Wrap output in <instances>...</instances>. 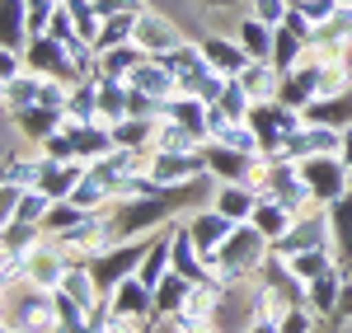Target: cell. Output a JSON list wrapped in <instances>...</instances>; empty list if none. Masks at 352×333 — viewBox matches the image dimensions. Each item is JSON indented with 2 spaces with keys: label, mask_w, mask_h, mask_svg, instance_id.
<instances>
[{
  "label": "cell",
  "mask_w": 352,
  "mask_h": 333,
  "mask_svg": "<svg viewBox=\"0 0 352 333\" xmlns=\"http://www.w3.org/2000/svg\"><path fill=\"white\" fill-rule=\"evenodd\" d=\"M268 258H272V240L254 221H240L230 230V240L217 249L212 268H217V282H235V277H258Z\"/></svg>",
  "instance_id": "1"
},
{
  "label": "cell",
  "mask_w": 352,
  "mask_h": 333,
  "mask_svg": "<svg viewBox=\"0 0 352 333\" xmlns=\"http://www.w3.org/2000/svg\"><path fill=\"white\" fill-rule=\"evenodd\" d=\"M5 324L24 333H56L61 314H56V291H43L33 282L5 286Z\"/></svg>",
  "instance_id": "2"
},
{
  "label": "cell",
  "mask_w": 352,
  "mask_h": 333,
  "mask_svg": "<svg viewBox=\"0 0 352 333\" xmlns=\"http://www.w3.org/2000/svg\"><path fill=\"white\" fill-rule=\"evenodd\" d=\"M151 240H155V235L118 240V244H109L104 253H94V258H89V268H94V277H99V286H104V296H109L118 282L136 277V268H141V263H146V253H151Z\"/></svg>",
  "instance_id": "3"
},
{
  "label": "cell",
  "mask_w": 352,
  "mask_h": 333,
  "mask_svg": "<svg viewBox=\"0 0 352 333\" xmlns=\"http://www.w3.org/2000/svg\"><path fill=\"white\" fill-rule=\"evenodd\" d=\"M192 33L184 28V19L179 14H169V10H160V5H146L141 14H136V33L132 43H141L151 56H169L174 47H184Z\"/></svg>",
  "instance_id": "4"
},
{
  "label": "cell",
  "mask_w": 352,
  "mask_h": 333,
  "mask_svg": "<svg viewBox=\"0 0 352 333\" xmlns=\"http://www.w3.org/2000/svg\"><path fill=\"white\" fill-rule=\"evenodd\" d=\"M249 127L263 141V155H277L282 141L305 127V113L292 108V104H282V99H268V104H254V108H249Z\"/></svg>",
  "instance_id": "5"
},
{
  "label": "cell",
  "mask_w": 352,
  "mask_h": 333,
  "mask_svg": "<svg viewBox=\"0 0 352 333\" xmlns=\"http://www.w3.org/2000/svg\"><path fill=\"white\" fill-rule=\"evenodd\" d=\"M300 174H305V188L320 207L338 202L352 188V169L343 165V155H310V160H300Z\"/></svg>",
  "instance_id": "6"
},
{
  "label": "cell",
  "mask_w": 352,
  "mask_h": 333,
  "mask_svg": "<svg viewBox=\"0 0 352 333\" xmlns=\"http://www.w3.org/2000/svg\"><path fill=\"white\" fill-rule=\"evenodd\" d=\"M212 174L207 169V150H151V179L160 183L164 193L169 188H184L192 179Z\"/></svg>",
  "instance_id": "7"
},
{
  "label": "cell",
  "mask_w": 352,
  "mask_h": 333,
  "mask_svg": "<svg viewBox=\"0 0 352 333\" xmlns=\"http://www.w3.org/2000/svg\"><path fill=\"white\" fill-rule=\"evenodd\" d=\"M272 249L282 253V258H292L300 249H333V230H329V211L324 207H310V211H300L292 230L272 244Z\"/></svg>",
  "instance_id": "8"
},
{
  "label": "cell",
  "mask_w": 352,
  "mask_h": 333,
  "mask_svg": "<svg viewBox=\"0 0 352 333\" xmlns=\"http://www.w3.org/2000/svg\"><path fill=\"white\" fill-rule=\"evenodd\" d=\"M28 71H38V76H56V80H80V71H76V61H71V52H66V43L61 38H52V33H38L33 43H28Z\"/></svg>",
  "instance_id": "9"
},
{
  "label": "cell",
  "mask_w": 352,
  "mask_h": 333,
  "mask_svg": "<svg viewBox=\"0 0 352 333\" xmlns=\"http://www.w3.org/2000/svg\"><path fill=\"white\" fill-rule=\"evenodd\" d=\"M343 150V132L338 127H324V122H305L300 132L282 141V150L277 155H287V160H310V155H338Z\"/></svg>",
  "instance_id": "10"
},
{
  "label": "cell",
  "mask_w": 352,
  "mask_h": 333,
  "mask_svg": "<svg viewBox=\"0 0 352 333\" xmlns=\"http://www.w3.org/2000/svg\"><path fill=\"white\" fill-rule=\"evenodd\" d=\"M197 47H202L207 61H212L217 71H226V76H240L244 66L254 61V56L240 47V38H235V33H226V28H202V33H197Z\"/></svg>",
  "instance_id": "11"
},
{
  "label": "cell",
  "mask_w": 352,
  "mask_h": 333,
  "mask_svg": "<svg viewBox=\"0 0 352 333\" xmlns=\"http://www.w3.org/2000/svg\"><path fill=\"white\" fill-rule=\"evenodd\" d=\"M184 221H188V235L197 240V249L207 253V263H217V249L230 240V230L240 225V221H230L226 211H217V207H202V211H192Z\"/></svg>",
  "instance_id": "12"
},
{
  "label": "cell",
  "mask_w": 352,
  "mask_h": 333,
  "mask_svg": "<svg viewBox=\"0 0 352 333\" xmlns=\"http://www.w3.org/2000/svg\"><path fill=\"white\" fill-rule=\"evenodd\" d=\"M56 291H61V296H71V301H76L89 319L109 306V296H104V286H99V277H94V268H89V263H71Z\"/></svg>",
  "instance_id": "13"
},
{
  "label": "cell",
  "mask_w": 352,
  "mask_h": 333,
  "mask_svg": "<svg viewBox=\"0 0 352 333\" xmlns=\"http://www.w3.org/2000/svg\"><path fill=\"white\" fill-rule=\"evenodd\" d=\"M127 84H132V89H141V94H151V99H160V104H169V99L179 94V76L164 66L160 56H146L132 76H127Z\"/></svg>",
  "instance_id": "14"
},
{
  "label": "cell",
  "mask_w": 352,
  "mask_h": 333,
  "mask_svg": "<svg viewBox=\"0 0 352 333\" xmlns=\"http://www.w3.org/2000/svg\"><path fill=\"white\" fill-rule=\"evenodd\" d=\"M66 268H71V258L56 249V240L47 235V240L33 249V258H28V282H33V286H43V291H56L61 277H66Z\"/></svg>",
  "instance_id": "15"
},
{
  "label": "cell",
  "mask_w": 352,
  "mask_h": 333,
  "mask_svg": "<svg viewBox=\"0 0 352 333\" xmlns=\"http://www.w3.org/2000/svg\"><path fill=\"white\" fill-rule=\"evenodd\" d=\"M254 160H258V155H244V150L226 146V141H207V169L217 174L221 183H249Z\"/></svg>",
  "instance_id": "16"
},
{
  "label": "cell",
  "mask_w": 352,
  "mask_h": 333,
  "mask_svg": "<svg viewBox=\"0 0 352 333\" xmlns=\"http://www.w3.org/2000/svg\"><path fill=\"white\" fill-rule=\"evenodd\" d=\"M33 43V19H28V0H0V47L28 52Z\"/></svg>",
  "instance_id": "17"
},
{
  "label": "cell",
  "mask_w": 352,
  "mask_h": 333,
  "mask_svg": "<svg viewBox=\"0 0 352 333\" xmlns=\"http://www.w3.org/2000/svg\"><path fill=\"white\" fill-rule=\"evenodd\" d=\"M5 117H10V122L19 127V137H24L28 146H33V150H38V146H43V141H47V137L56 132V127L66 122V117H61V108H47V104H33V108L5 113Z\"/></svg>",
  "instance_id": "18"
},
{
  "label": "cell",
  "mask_w": 352,
  "mask_h": 333,
  "mask_svg": "<svg viewBox=\"0 0 352 333\" xmlns=\"http://www.w3.org/2000/svg\"><path fill=\"white\" fill-rule=\"evenodd\" d=\"M109 306L118 314H136V319H155V291L146 286L141 277H127L109 291Z\"/></svg>",
  "instance_id": "19"
},
{
  "label": "cell",
  "mask_w": 352,
  "mask_h": 333,
  "mask_svg": "<svg viewBox=\"0 0 352 333\" xmlns=\"http://www.w3.org/2000/svg\"><path fill=\"white\" fill-rule=\"evenodd\" d=\"M61 127H66V122H61ZM66 132L76 137V155H80L85 165H94V160H104V155L118 150L109 122H80V127H66Z\"/></svg>",
  "instance_id": "20"
},
{
  "label": "cell",
  "mask_w": 352,
  "mask_h": 333,
  "mask_svg": "<svg viewBox=\"0 0 352 333\" xmlns=\"http://www.w3.org/2000/svg\"><path fill=\"white\" fill-rule=\"evenodd\" d=\"M230 33L240 38V47H244L249 56H254V61H272V43H277V28L263 24L258 14H240Z\"/></svg>",
  "instance_id": "21"
},
{
  "label": "cell",
  "mask_w": 352,
  "mask_h": 333,
  "mask_svg": "<svg viewBox=\"0 0 352 333\" xmlns=\"http://www.w3.org/2000/svg\"><path fill=\"white\" fill-rule=\"evenodd\" d=\"M66 127H80V122H99V76H85L71 84V99H66Z\"/></svg>",
  "instance_id": "22"
},
{
  "label": "cell",
  "mask_w": 352,
  "mask_h": 333,
  "mask_svg": "<svg viewBox=\"0 0 352 333\" xmlns=\"http://www.w3.org/2000/svg\"><path fill=\"white\" fill-rule=\"evenodd\" d=\"M235 80L249 89V99L254 104H268V99H282V71L272 66V61H249Z\"/></svg>",
  "instance_id": "23"
},
{
  "label": "cell",
  "mask_w": 352,
  "mask_h": 333,
  "mask_svg": "<svg viewBox=\"0 0 352 333\" xmlns=\"http://www.w3.org/2000/svg\"><path fill=\"white\" fill-rule=\"evenodd\" d=\"M329 230H333V249H338V263L343 273H352V188L338 202H329Z\"/></svg>",
  "instance_id": "24"
},
{
  "label": "cell",
  "mask_w": 352,
  "mask_h": 333,
  "mask_svg": "<svg viewBox=\"0 0 352 333\" xmlns=\"http://www.w3.org/2000/svg\"><path fill=\"white\" fill-rule=\"evenodd\" d=\"M343 268H333V273H324V277H315L310 286H305V306L315 310L320 319H333L338 314V296H343Z\"/></svg>",
  "instance_id": "25"
},
{
  "label": "cell",
  "mask_w": 352,
  "mask_h": 333,
  "mask_svg": "<svg viewBox=\"0 0 352 333\" xmlns=\"http://www.w3.org/2000/svg\"><path fill=\"white\" fill-rule=\"evenodd\" d=\"M258 197H263V193H258L254 183H221L217 197H212V207L226 211L230 221H249V216H254V207H258Z\"/></svg>",
  "instance_id": "26"
},
{
  "label": "cell",
  "mask_w": 352,
  "mask_h": 333,
  "mask_svg": "<svg viewBox=\"0 0 352 333\" xmlns=\"http://www.w3.org/2000/svg\"><path fill=\"white\" fill-rule=\"evenodd\" d=\"M155 132H160V117H122L113 122V141L118 150H155Z\"/></svg>",
  "instance_id": "27"
},
{
  "label": "cell",
  "mask_w": 352,
  "mask_h": 333,
  "mask_svg": "<svg viewBox=\"0 0 352 333\" xmlns=\"http://www.w3.org/2000/svg\"><path fill=\"white\" fill-rule=\"evenodd\" d=\"M155 150H207V137L188 127V122H179V117H160V132H155Z\"/></svg>",
  "instance_id": "28"
},
{
  "label": "cell",
  "mask_w": 352,
  "mask_h": 333,
  "mask_svg": "<svg viewBox=\"0 0 352 333\" xmlns=\"http://www.w3.org/2000/svg\"><path fill=\"white\" fill-rule=\"evenodd\" d=\"M47 240V230L33 221H5L0 230V253H19V258H33V249Z\"/></svg>",
  "instance_id": "29"
},
{
  "label": "cell",
  "mask_w": 352,
  "mask_h": 333,
  "mask_svg": "<svg viewBox=\"0 0 352 333\" xmlns=\"http://www.w3.org/2000/svg\"><path fill=\"white\" fill-rule=\"evenodd\" d=\"M146 47L141 43H118V47H109V52H99V76H113V80H127L136 66L146 61Z\"/></svg>",
  "instance_id": "30"
},
{
  "label": "cell",
  "mask_w": 352,
  "mask_h": 333,
  "mask_svg": "<svg viewBox=\"0 0 352 333\" xmlns=\"http://www.w3.org/2000/svg\"><path fill=\"white\" fill-rule=\"evenodd\" d=\"M192 286H197L192 277H184V273H169V277L155 286V319H169V314H179V310L188 306Z\"/></svg>",
  "instance_id": "31"
},
{
  "label": "cell",
  "mask_w": 352,
  "mask_h": 333,
  "mask_svg": "<svg viewBox=\"0 0 352 333\" xmlns=\"http://www.w3.org/2000/svg\"><path fill=\"white\" fill-rule=\"evenodd\" d=\"M249 221H254V225H258V230H263V235L272 240V244H277V240H282V235L292 230L296 211H287V207H282L277 197H258V207H254V216H249Z\"/></svg>",
  "instance_id": "32"
},
{
  "label": "cell",
  "mask_w": 352,
  "mask_h": 333,
  "mask_svg": "<svg viewBox=\"0 0 352 333\" xmlns=\"http://www.w3.org/2000/svg\"><path fill=\"white\" fill-rule=\"evenodd\" d=\"M287 263H292V273H296L305 286L315 277H324V273H333V268H343V263H338V249H300V253H292Z\"/></svg>",
  "instance_id": "33"
},
{
  "label": "cell",
  "mask_w": 352,
  "mask_h": 333,
  "mask_svg": "<svg viewBox=\"0 0 352 333\" xmlns=\"http://www.w3.org/2000/svg\"><path fill=\"white\" fill-rule=\"evenodd\" d=\"M305 52H310V43L300 38V33H292L287 24H277V43H272V66L287 76V71H296L300 61H305Z\"/></svg>",
  "instance_id": "34"
},
{
  "label": "cell",
  "mask_w": 352,
  "mask_h": 333,
  "mask_svg": "<svg viewBox=\"0 0 352 333\" xmlns=\"http://www.w3.org/2000/svg\"><path fill=\"white\" fill-rule=\"evenodd\" d=\"M38 84H43V76H38V71H24L19 80H5V84H0V99H5V113L33 108V104H38Z\"/></svg>",
  "instance_id": "35"
},
{
  "label": "cell",
  "mask_w": 352,
  "mask_h": 333,
  "mask_svg": "<svg viewBox=\"0 0 352 333\" xmlns=\"http://www.w3.org/2000/svg\"><path fill=\"white\" fill-rule=\"evenodd\" d=\"M43 165H47V160H43V150H24L19 160H10V165H5V179H10V183H19V188H38V183H43Z\"/></svg>",
  "instance_id": "36"
},
{
  "label": "cell",
  "mask_w": 352,
  "mask_h": 333,
  "mask_svg": "<svg viewBox=\"0 0 352 333\" xmlns=\"http://www.w3.org/2000/svg\"><path fill=\"white\" fill-rule=\"evenodd\" d=\"M132 33H136V14H113V19L99 24L94 47H99V52H109V47H118V43H132Z\"/></svg>",
  "instance_id": "37"
},
{
  "label": "cell",
  "mask_w": 352,
  "mask_h": 333,
  "mask_svg": "<svg viewBox=\"0 0 352 333\" xmlns=\"http://www.w3.org/2000/svg\"><path fill=\"white\" fill-rule=\"evenodd\" d=\"M89 211H85L80 202H71V197H61V202H52V211H47V221H43V230L47 235H61V230H71V225H80Z\"/></svg>",
  "instance_id": "38"
},
{
  "label": "cell",
  "mask_w": 352,
  "mask_h": 333,
  "mask_svg": "<svg viewBox=\"0 0 352 333\" xmlns=\"http://www.w3.org/2000/svg\"><path fill=\"white\" fill-rule=\"evenodd\" d=\"M221 108L230 113V117H249V108H254V99H249V89H244L235 76L226 80V89H221V99H217Z\"/></svg>",
  "instance_id": "39"
},
{
  "label": "cell",
  "mask_w": 352,
  "mask_h": 333,
  "mask_svg": "<svg viewBox=\"0 0 352 333\" xmlns=\"http://www.w3.org/2000/svg\"><path fill=\"white\" fill-rule=\"evenodd\" d=\"M38 150H43L47 160H80V155H76V137H71L66 127H56V132H52L47 141H43Z\"/></svg>",
  "instance_id": "40"
},
{
  "label": "cell",
  "mask_w": 352,
  "mask_h": 333,
  "mask_svg": "<svg viewBox=\"0 0 352 333\" xmlns=\"http://www.w3.org/2000/svg\"><path fill=\"white\" fill-rule=\"evenodd\" d=\"M292 5H296L300 14H305L310 24L320 28V24H329V19L338 14V5H343V0H292Z\"/></svg>",
  "instance_id": "41"
},
{
  "label": "cell",
  "mask_w": 352,
  "mask_h": 333,
  "mask_svg": "<svg viewBox=\"0 0 352 333\" xmlns=\"http://www.w3.org/2000/svg\"><path fill=\"white\" fill-rule=\"evenodd\" d=\"M287 10H292V0H249V14H258L263 24H282L287 19Z\"/></svg>",
  "instance_id": "42"
},
{
  "label": "cell",
  "mask_w": 352,
  "mask_h": 333,
  "mask_svg": "<svg viewBox=\"0 0 352 333\" xmlns=\"http://www.w3.org/2000/svg\"><path fill=\"white\" fill-rule=\"evenodd\" d=\"M19 197H24V188L19 183H0V221H14V211H19Z\"/></svg>",
  "instance_id": "43"
},
{
  "label": "cell",
  "mask_w": 352,
  "mask_h": 333,
  "mask_svg": "<svg viewBox=\"0 0 352 333\" xmlns=\"http://www.w3.org/2000/svg\"><path fill=\"white\" fill-rule=\"evenodd\" d=\"M282 24L292 28V33H300V38H305V43H310V38H315V24H310V19H305V14H300L296 5H292V10H287V19H282Z\"/></svg>",
  "instance_id": "44"
},
{
  "label": "cell",
  "mask_w": 352,
  "mask_h": 333,
  "mask_svg": "<svg viewBox=\"0 0 352 333\" xmlns=\"http://www.w3.org/2000/svg\"><path fill=\"white\" fill-rule=\"evenodd\" d=\"M333 319H348L352 324V277H343V296H338V314Z\"/></svg>",
  "instance_id": "45"
},
{
  "label": "cell",
  "mask_w": 352,
  "mask_h": 333,
  "mask_svg": "<svg viewBox=\"0 0 352 333\" xmlns=\"http://www.w3.org/2000/svg\"><path fill=\"white\" fill-rule=\"evenodd\" d=\"M338 155H343V165L352 169V127H348V132H343V150H338Z\"/></svg>",
  "instance_id": "46"
},
{
  "label": "cell",
  "mask_w": 352,
  "mask_h": 333,
  "mask_svg": "<svg viewBox=\"0 0 352 333\" xmlns=\"http://www.w3.org/2000/svg\"><path fill=\"white\" fill-rule=\"evenodd\" d=\"M343 5H348V10H352V0H343Z\"/></svg>",
  "instance_id": "47"
},
{
  "label": "cell",
  "mask_w": 352,
  "mask_h": 333,
  "mask_svg": "<svg viewBox=\"0 0 352 333\" xmlns=\"http://www.w3.org/2000/svg\"><path fill=\"white\" fill-rule=\"evenodd\" d=\"M348 277H352V273H348Z\"/></svg>",
  "instance_id": "48"
}]
</instances>
